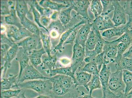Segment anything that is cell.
<instances>
[{
  "mask_svg": "<svg viewBox=\"0 0 132 98\" xmlns=\"http://www.w3.org/2000/svg\"><path fill=\"white\" fill-rule=\"evenodd\" d=\"M16 87L21 90H32L40 94L48 95L52 93V83L49 80H36L17 83Z\"/></svg>",
  "mask_w": 132,
  "mask_h": 98,
  "instance_id": "obj_1",
  "label": "cell"
},
{
  "mask_svg": "<svg viewBox=\"0 0 132 98\" xmlns=\"http://www.w3.org/2000/svg\"><path fill=\"white\" fill-rule=\"evenodd\" d=\"M109 87L113 94L119 98L124 96L126 85L123 78V70H116L111 73L109 81Z\"/></svg>",
  "mask_w": 132,
  "mask_h": 98,
  "instance_id": "obj_2",
  "label": "cell"
},
{
  "mask_svg": "<svg viewBox=\"0 0 132 98\" xmlns=\"http://www.w3.org/2000/svg\"><path fill=\"white\" fill-rule=\"evenodd\" d=\"M111 74L110 67L104 64L100 72L99 76L102 89V98H119L110 90L109 87V81Z\"/></svg>",
  "mask_w": 132,
  "mask_h": 98,
  "instance_id": "obj_3",
  "label": "cell"
},
{
  "mask_svg": "<svg viewBox=\"0 0 132 98\" xmlns=\"http://www.w3.org/2000/svg\"><path fill=\"white\" fill-rule=\"evenodd\" d=\"M85 58V49L79 44L75 43L70 64L72 72L74 75L78 69L81 67Z\"/></svg>",
  "mask_w": 132,
  "mask_h": 98,
  "instance_id": "obj_4",
  "label": "cell"
},
{
  "mask_svg": "<svg viewBox=\"0 0 132 98\" xmlns=\"http://www.w3.org/2000/svg\"><path fill=\"white\" fill-rule=\"evenodd\" d=\"M67 4L73 7L78 15H81L88 23L93 22L89 15L88 9L90 5V1H67Z\"/></svg>",
  "mask_w": 132,
  "mask_h": 98,
  "instance_id": "obj_5",
  "label": "cell"
},
{
  "mask_svg": "<svg viewBox=\"0 0 132 98\" xmlns=\"http://www.w3.org/2000/svg\"><path fill=\"white\" fill-rule=\"evenodd\" d=\"M6 27V34L8 38L15 42L25 37L34 35L24 27L20 28L15 26L5 25Z\"/></svg>",
  "mask_w": 132,
  "mask_h": 98,
  "instance_id": "obj_6",
  "label": "cell"
},
{
  "mask_svg": "<svg viewBox=\"0 0 132 98\" xmlns=\"http://www.w3.org/2000/svg\"><path fill=\"white\" fill-rule=\"evenodd\" d=\"M48 77L44 76L32 64H28L19 77L18 83H22L26 81L36 80L47 79Z\"/></svg>",
  "mask_w": 132,
  "mask_h": 98,
  "instance_id": "obj_7",
  "label": "cell"
},
{
  "mask_svg": "<svg viewBox=\"0 0 132 98\" xmlns=\"http://www.w3.org/2000/svg\"><path fill=\"white\" fill-rule=\"evenodd\" d=\"M40 36L34 35L28 37L24 40L16 43L19 47L22 48L28 54L35 50L39 48L41 44Z\"/></svg>",
  "mask_w": 132,
  "mask_h": 98,
  "instance_id": "obj_8",
  "label": "cell"
},
{
  "mask_svg": "<svg viewBox=\"0 0 132 98\" xmlns=\"http://www.w3.org/2000/svg\"><path fill=\"white\" fill-rule=\"evenodd\" d=\"M128 29H132V16H129L128 22L126 24L106 30L103 32L102 36L108 39L116 36L120 37Z\"/></svg>",
  "mask_w": 132,
  "mask_h": 98,
  "instance_id": "obj_9",
  "label": "cell"
},
{
  "mask_svg": "<svg viewBox=\"0 0 132 98\" xmlns=\"http://www.w3.org/2000/svg\"><path fill=\"white\" fill-rule=\"evenodd\" d=\"M114 7V15L112 19L115 27L126 24V14L123 7L120 4L118 1H112Z\"/></svg>",
  "mask_w": 132,
  "mask_h": 98,
  "instance_id": "obj_10",
  "label": "cell"
},
{
  "mask_svg": "<svg viewBox=\"0 0 132 98\" xmlns=\"http://www.w3.org/2000/svg\"><path fill=\"white\" fill-rule=\"evenodd\" d=\"M114 24L108 15H101L93 20L92 28L103 31L114 27Z\"/></svg>",
  "mask_w": 132,
  "mask_h": 98,
  "instance_id": "obj_11",
  "label": "cell"
},
{
  "mask_svg": "<svg viewBox=\"0 0 132 98\" xmlns=\"http://www.w3.org/2000/svg\"><path fill=\"white\" fill-rule=\"evenodd\" d=\"M118 44L115 40L112 41H105L103 52L104 53V57L105 59L107 57L110 58V62L114 63L115 58L117 55V45Z\"/></svg>",
  "mask_w": 132,
  "mask_h": 98,
  "instance_id": "obj_12",
  "label": "cell"
},
{
  "mask_svg": "<svg viewBox=\"0 0 132 98\" xmlns=\"http://www.w3.org/2000/svg\"><path fill=\"white\" fill-rule=\"evenodd\" d=\"M19 47L16 43L12 46L8 51L4 58L3 64L1 65V68H3V71L2 76L4 78L7 69L10 68L11 63L14 58H16L18 52Z\"/></svg>",
  "mask_w": 132,
  "mask_h": 98,
  "instance_id": "obj_13",
  "label": "cell"
},
{
  "mask_svg": "<svg viewBox=\"0 0 132 98\" xmlns=\"http://www.w3.org/2000/svg\"><path fill=\"white\" fill-rule=\"evenodd\" d=\"M47 79L52 82L59 84L67 90L71 91L76 86L74 80L70 76L66 75H57L52 77H48Z\"/></svg>",
  "mask_w": 132,
  "mask_h": 98,
  "instance_id": "obj_14",
  "label": "cell"
},
{
  "mask_svg": "<svg viewBox=\"0 0 132 98\" xmlns=\"http://www.w3.org/2000/svg\"><path fill=\"white\" fill-rule=\"evenodd\" d=\"M92 23L82 25L78 31L74 43L79 44L85 49V44L92 29Z\"/></svg>",
  "mask_w": 132,
  "mask_h": 98,
  "instance_id": "obj_15",
  "label": "cell"
},
{
  "mask_svg": "<svg viewBox=\"0 0 132 98\" xmlns=\"http://www.w3.org/2000/svg\"><path fill=\"white\" fill-rule=\"evenodd\" d=\"M58 52L53 55L48 56L47 54H44L42 57V68L46 73L49 75L51 70L56 68V63L57 60V54Z\"/></svg>",
  "mask_w": 132,
  "mask_h": 98,
  "instance_id": "obj_16",
  "label": "cell"
},
{
  "mask_svg": "<svg viewBox=\"0 0 132 98\" xmlns=\"http://www.w3.org/2000/svg\"><path fill=\"white\" fill-rule=\"evenodd\" d=\"M87 23L86 20L82 18L81 21L78 23L76 24L73 27H70L62 33L59 39L58 44L54 47L53 50L54 52L56 53L57 52H62L63 49V44L67 40L72 31L76 27H80Z\"/></svg>",
  "mask_w": 132,
  "mask_h": 98,
  "instance_id": "obj_17",
  "label": "cell"
},
{
  "mask_svg": "<svg viewBox=\"0 0 132 98\" xmlns=\"http://www.w3.org/2000/svg\"><path fill=\"white\" fill-rule=\"evenodd\" d=\"M74 83L76 86H82L89 92L87 84L90 81L92 75L85 72L77 71Z\"/></svg>",
  "mask_w": 132,
  "mask_h": 98,
  "instance_id": "obj_18",
  "label": "cell"
},
{
  "mask_svg": "<svg viewBox=\"0 0 132 98\" xmlns=\"http://www.w3.org/2000/svg\"><path fill=\"white\" fill-rule=\"evenodd\" d=\"M15 5L10 7V14L4 16V21L6 25L15 26L20 28L23 27L21 24L20 18L17 16Z\"/></svg>",
  "mask_w": 132,
  "mask_h": 98,
  "instance_id": "obj_19",
  "label": "cell"
},
{
  "mask_svg": "<svg viewBox=\"0 0 132 98\" xmlns=\"http://www.w3.org/2000/svg\"><path fill=\"white\" fill-rule=\"evenodd\" d=\"M16 58V60L18 61L20 64V71L19 74V77L23 70L28 65L30 59L28 53L25 52L21 47H19Z\"/></svg>",
  "mask_w": 132,
  "mask_h": 98,
  "instance_id": "obj_20",
  "label": "cell"
},
{
  "mask_svg": "<svg viewBox=\"0 0 132 98\" xmlns=\"http://www.w3.org/2000/svg\"><path fill=\"white\" fill-rule=\"evenodd\" d=\"M46 53V51L43 47L38 50H34L29 55L30 61L31 64L36 68L42 64V57Z\"/></svg>",
  "mask_w": 132,
  "mask_h": 98,
  "instance_id": "obj_21",
  "label": "cell"
},
{
  "mask_svg": "<svg viewBox=\"0 0 132 98\" xmlns=\"http://www.w3.org/2000/svg\"><path fill=\"white\" fill-rule=\"evenodd\" d=\"M15 9L17 15L20 18V22L27 17L29 10L27 5V1H15Z\"/></svg>",
  "mask_w": 132,
  "mask_h": 98,
  "instance_id": "obj_22",
  "label": "cell"
},
{
  "mask_svg": "<svg viewBox=\"0 0 132 98\" xmlns=\"http://www.w3.org/2000/svg\"><path fill=\"white\" fill-rule=\"evenodd\" d=\"M19 74L9 75V77L7 78H3L1 82V91L7 90L14 87H16L19 78Z\"/></svg>",
  "mask_w": 132,
  "mask_h": 98,
  "instance_id": "obj_23",
  "label": "cell"
},
{
  "mask_svg": "<svg viewBox=\"0 0 132 98\" xmlns=\"http://www.w3.org/2000/svg\"><path fill=\"white\" fill-rule=\"evenodd\" d=\"M84 61L86 64L91 63L96 64L99 72L101 70V67L103 64H105L108 65L110 63V61L105 59L104 57V53L103 52L95 57H86Z\"/></svg>",
  "mask_w": 132,
  "mask_h": 98,
  "instance_id": "obj_24",
  "label": "cell"
},
{
  "mask_svg": "<svg viewBox=\"0 0 132 98\" xmlns=\"http://www.w3.org/2000/svg\"><path fill=\"white\" fill-rule=\"evenodd\" d=\"M39 5L43 8L50 9L53 11L60 12L64 8H68L69 6L63 3H59L55 1H42L39 2Z\"/></svg>",
  "mask_w": 132,
  "mask_h": 98,
  "instance_id": "obj_25",
  "label": "cell"
},
{
  "mask_svg": "<svg viewBox=\"0 0 132 98\" xmlns=\"http://www.w3.org/2000/svg\"><path fill=\"white\" fill-rule=\"evenodd\" d=\"M57 75H64L70 76L75 80V76L72 72L71 67H66L62 68H56L53 70H51L49 73V77H52Z\"/></svg>",
  "mask_w": 132,
  "mask_h": 98,
  "instance_id": "obj_26",
  "label": "cell"
},
{
  "mask_svg": "<svg viewBox=\"0 0 132 98\" xmlns=\"http://www.w3.org/2000/svg\"><path fill=\"white\" fill-rule=\"evenodd\" d=\"M116 70H127L132 72V58L123 56L119 62L116 64Z\"/></svg>",
  "mask_w": 132,
  "mask_h": 98,
  "instance_id": "obj_27",
  "label": "cell"
},
{
  "mask_svg": "<svg viewBox=\"0 0 132 98\" xmlns=\"http://www.w3.org/2000/svg\"><path fill=\"white\" fill-rule=\"evenodd\" d=\"M72 9L73 7L70 6L69 7L60 12L59 20L63 25H67L71 21L72 19L71 12Z\"/></svg>",
  "mask_w": 132,
  "mask_h": 98,
  "instance_id": "obj_28",
  "label": "cell"
},
{
  "mask_svg": "<svg viewBox=\"0 0 132 98\" xmlns=\"http://www.w3.org/2000/svg\"><path fill=\"white\" fill-rule=\"evenodd\" d=\"M21 24L24 27L35 35L40 36V30L37 25L27 17L21 21Z\"/></svg>",
  "mask_w": 132,
  "mask_h": 98,
  "instance_id": "obj_29",
  "label": "cell"
},
{
  "mask_svg": "<svg viewBox=\"0 0 132 98\" xmlns=\"http://www.w3.org/2000/svg\"><path fill=\"white\" fill-rule=\"evenodd\" d=\"M123 78L126 85L124 95L128 94L132 89V72L127 70H123Z\"/></svg>",
  "mask_w": 132,
  "mask_h": 98,
  "instance_id": "obj_30",
  "label": "cell"
},
{
  "mask_svg": "<svg viewBox=\"0 0 132 98\" xmlns=\"http://www.w3.org/2000/svg\"><path fill=\"white\" fill-rule=\"evenodd\" d=\"M40 36L42 42L43 47L46 51V53L48 56L51 55V38L50 36L40 31Z\"/></svg>",
  "mask_w": 132,
  "mask_h": 98,
  "instance_id": "obj_31",
  "label": "cell"
},
{
  "mask_svg": "<svg viewBox=\"0 0 132 98\" xmlns=\"http://www.w3.org/2000/svg\"><path fill=\"white\" fill-rule=\"evenodd\" d=\"M89 94L92 95L94 90L102 88L101 82L100 79L99 75H92V79L87 84Z\"/></svg>",
  "mask_w": 132,
  "mask_h": 98,
  "instance_id": "obj_32",
  "label": "cell"
},
{
  "mask_svg": "<svg viewBox=\"0 0 132 98\" xmlns=\"http://www.w3.org/2000/svg\"><path fill=\"white\" fill-rule=\"evenodd\" d=\"M97 38L95 33L91 30L85 44V50L92 51L95 48Z\"/></svg>",
  "mask_w": 132,
  "mask_h": 98,
  "instance_id": "obj_33",
  "label": "cell"
},
{
  "mask_svg": "<svg viewBox=\"0 0 132 98\" xmlns=\"http://www.w3.org/2000/svg\"><path fill=\"white\" fill-rule=\"evenodd\" d=\"M77 71L85 72L92 75H99L100 72L96 64L94 63H87L83 67L79 68Z\"/></svg>",
  "mask_w": 132,
  "mask_h": 98,
  "instance_id": "obj_34",
  "label": "cell"
},
{
  "mask_svg": "<svg viewBox=\"0 0 132 98\" xmlns=\"http://www.w3.org/2000/svg\"><path fill=\"white\" fill-rule=\"evenodd\" d=\"M91 30L94 31L96 36V43L94 50L96 51L97 53L99 54L103 52V46L105 40L103 38L99 31L92 28Z\"/></svg>",
  "mask_w": 132,
  "mask_h": 98,
  "instance_id": "obj_35",
  "label": "cell"
},
{
  "mask_svg": "<svg viewBox=\"0 0 132 98\" xmlns=\"http://www.w3.org/2000/svg\"><path fill=\"white\" fill-rule=\"evenodd\" d=\"M103 9V6L101 1H92L91 4L90 10L91 12L93 13L95 18L101 15L102 13Z\"/></svg>",
  "mask_w": 132,
  "mask_h": 98,
  "instance_id": "obj_36",
  "label": "cell"
},
{
  "mask_svg": "<svg viewBox=\"0 0 132 98\" xmlns=\"http://www.w3.org/2000/svg\"><path fill=\"white\" fill-rule=\"evenodd\" d=\"M14 1H1V16H6L10 14V7L14 5Z\"/></svg>",
  "mask_w": 132,
  "mask_h": 98,
  "instance_id": "obj_37",
  "label": "cell"
},
{
  "mask_svg": "<svg viewBox=\"0 0 132 98\" xmlns=\"http://www.w3.org/2000/svg\"><path fill=\"white\" fill-rule=\"evenodd\" d=\"M27 3L30 5V9L31 12L33 13V15L34 16V20L35 22L39 26V27L41 28H42L43 29L45 30L46 32H47L48 33H49L47 29L45 27H43V26L41 24L40 22V18L41 15L40 13L38 11L35 7L33 5V4L32 3L31 1H27Z\"/></svg>",
  "mask_w": 132,
  "mask_h": 98,
  "instance_id": "obj_38",
  "label": "cell"
},
{
  "mask_svg": "<svg viewBox=\"0 0 132 98\" xmlns=\"http://www.w3.org/2000/svg\"><path fill=\"white\" fill-rule=\"evenodd\" d=\"M119 44L120 43L132 45V29H128L119 38L115 40Z\"/></svg>",
  "mask_w": 132,
  "mask_h": 98,
  "instance_id": "obj_39",
  "label": "cell"
},
{
  "mask_svg": "<svg viewBox=\"0 0 132 98\" xmlns=\"http://www.w3.org/2000/svg\"><path fill=\"white\" fill-rule=\"evenodd\" d=\"M130 46V45L123 43H120L118 44L117 45V54L114 60L115 63H117L121 60L125 52Z\"/></svg>",
  "mask_w": 132,
  "mask_h": 98,
  "instance_id": "obj_40",
  "label": "cell"
},
{
  "mask_svg": "<svg viewBox=\"0 0 132 98\" xmlns=\"http://www.w3.org/2000/svg\"><path fill=\"white\" fill-rule=\"evenodd\" d=\"M103 6V12L101 15H108L111 12L114 11V7L112 1H101Z\"/></svg>",
  "mask_w": 132,
  "mask_h": 98,
  "instance_id": "obj_41",
  "label": "cell"
},
{
  "mask_svg": "<svg viewBox=\"0 0 132 98\" xmlns=\"http://www.w3.org/2000/svg\"><path fill=\"white\" fill-rule=\"evenodd\" d=\"M22 90L18 89L16 90L1 91V97L3 98H11L13 97L18 98Z\"/></svg>",
  "mask_w": 132,
  "mask_h": 98,
  "instance_id": "obj_42",
  "label": "cell"
},
{
  "mask_svg": "<svg viewBox=\"0 0 132 98\" xmlns=\"http://www.w3.org/2000/svg\"><path fill=\"white\" fill-rule=\"evenodd\" d=\"M80 27H76L70 33L69 36L67 38V40L63 44V47L65 45L67 44H70L71 45L75 43L76 38L77 34V32L78 30L80 29Z\"/></svg>",
  "mask_w": 132,
  "mask_h": 98,
  "instance_id": "obj_43",
  "label": "cell"
},
{
  "mask_svg": "<svg viewBox=\"0 0 132 98\" xmlns=\"http://www.w3.org/2000/svg\"><path fill=\"white\" fill-rule=\"evenodd\" d=\"M11 47L10 46L7 44H1V65L3 64L5 57Z\"/></svg>",
  "mask_w": 132,
  "mask_h": 98,
  "instance_id": "obj_44",
  "label": "cell"
},
{
  "mask_svg": "<svg viewBox=\"0 0 132 98\" xmlns=\"http://www.w3.org/2000/svg\"><path fill=\"white\" fill-rule=\"evenodd\" d=\"M15 44V42L9 39L5 33H1V44H7L11 47Z\"/></svg>",
  "mask_w": 132,
  "mask_h": 98,
  "instance_id": "obj_45",
  "label": "cell"
},
{
  "mask_svg": "<svg viewBox=\"0 0 132 98\" xmlns=\"http://www.w3.org/2000/svg\"><path fill=\"white\" fill-rule=\"evenodd\" d=\"M123 8L127 15L132 16V1H126Z\"/></svg>",
  "mask_w": 132,
  "mask_h": 98,
  "instance_id": "obj_46",
  "label": "cell"
},
{
  "mask_svg": "<svg viewBox=\"0 0 132 98\" xmlns=\"http://www.w3.org/2000/svg\"><path fill=\"white\" fill-rule=\"evenodd\" d=\"M51 20L50 17L42 15L41 16L40 22L42 26L45 28H47L51 23Z\"/></svg>",
  "mask_w": 132,
  "mask_h": 98,
  "instance_id": "obj_47",
  "label": "cell"
},
{
  "mask_svg": "<svg viewBox=\"0 0 132 98\" xmlns=\"http://www.w3.org/2000/svg\"><path fill=\"white\" fill-rule=\"evenodd\" d=\"M60 63L63 66L69 65L71 63V59L67 57H63L59 59Z\"/></svg>",
  "mask_w": 132,
  "mask_h": 98,
  "instance_id": "obj_48",
  "label": "cell"
},
{
  "mask_svg": "<svg viewBox=\"0 0 132 98\" xmlns=\"http://www.w3.org/2000/svg\"><path fill=\"white\" fill-rule=\"evenodd\" d=\"M85 50V57H93L97 56L98 54L96 51L94 50L92 51Z\"/></svg>",
  "mask_w": 132,
  "mask_h": 98,
  "instance_id": "obj_49",
  "label": "cell"
},
{
  "mask_svg": "<svg viewBox=\"0 0 132 98\" xmlns=\"http://www.w3.org/2000/svg\"><path fill=\"white\" fill-rule=\"evenodd\" d=\"M60 12L54 11L53 13L50 17L51 20L53 21H56L59 20Z\"/></svg>",
  "mask_w": 132,
  "mask_h": 98,
  "instance_id": "obj_50",
  "label": "cell"
},
{
  "mask_svg": "<svg viewBox=\"0 0 132 98\" xmlns=\"http://www.w3.org/2000/svg\"><path fill=\"white\" fill-rule=\"evenodd\" d=\"M17 98H28L25 96V93L24 92L20 94ZM35 98H52L48 95H44V94H39L37 97Z\"/></svg>",
  "mask_w": 132,
  "mask_h": 98,
  "instance_id": "obj_51",
  "label": "cell"
},
{
  "mask_svg": "<svg viewBox=\"0 0 132 98\" xmlns=\"http://www.w3.org/2000/svg\"><path fill=\"white\" fill-rule=\"evenodd\" d=\"M77 98H97L94 97L89 94H87L83 91H80Z\"/></svg>",
  "mask_w": 132,
  "mask_h": 98,
  "instance_id": "obj_52",
  "label": "cell"
},
{
  "mask_svg": "<svg viewBox=\"0 0 132 98\" xmlns=\"http://www.w3.org/2000/svg\"><path fill=\"white\" fill-rule=\"evenodd\" d=\"M123 56L130 58L132 56V45L129 47L128 51L124 53Z\"/></svg>",
  "mask_w": 132,
  "mask_h": 98,
  "instance_id": "obj_53",
  "label": "cell"
},
{
  "mask_svg": "<svg viewBox=\"0 0 132 98\" xmlns=\"http://www.w3.org/2000/svg\"><path fill=\"white\" fill-rule=\"evenodd\" d=\"M122 98H132V89L128 94L124 95Z\"/></svg>",
  "mask_w": 132,
  "mask_h": 98,
  "instance_id": "obj_54",
  "label": "cell"
},
{
  "mask_svg": "<svg viewBox=\"0 0 132 98\" xmlns=\"http://www.w3.org/2000/svg\"><path fill=\"white\" fill-rule=\"evenodd\" d=\"M130 58H132V56Z\"/></svg>",
  "mask_w": 132,
  "mask_h": 98,
  "instance_id": "obj_55",
  "label": "cell"
},
{
  "mask_svg": "<svg viewBox=\"0 0 132 98\" xmlns=\"http://www.w3.org/2000/svg\"><path fill=\"white\" fill-rule=\"evenodd\" d=\"M1 98H2V97H1Z\"/></svg>",
  "mask_w": 132,
  "mask_h": 98,
  "instance_id": "obj_56",
  "label": "cell"
},
{
  "mask_svg": "<svg viewBox=\"0 0 132 98\" xmlns=\"http://www.w3.org/2000/svg\"></svg>",
  "mask_w": 132,
  "mask_h": 98,
  "instance_id": "obj_57",
  "label": "cell"
}]
</instances>
